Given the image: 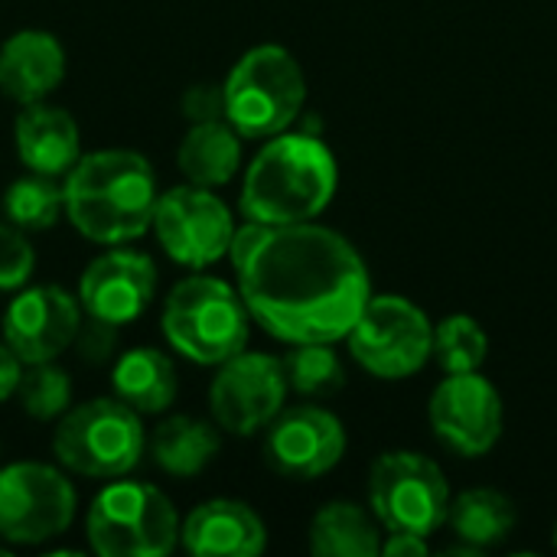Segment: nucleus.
<instances>
[{
    "label": "nucleus",
    "mask_w": 557,
    "mask_h": 557,
    "mask_svg": "<svg viewBox=\"0 0 557 557\" xmlns=\"http://www.w3.org/2000/svg\"><path fill=\"white\" fill-rule=\"evenodd\" d=\"M228 258L251 320L290 346L346 339L372 297L356 245L313 222H245Z\"/></svg>",
    "instance_id": "1"
},
{
    "label": "nucleus",
    "mask_w": 557,
    "mask_h": 557,
    "mask_svg": "<svg viewBox=\"0 0 557 557\" xmlns=\"http://www.w3.org/2000/svg\"><path fill=\"white\" fill-rule=\"evenodd\" d=\"M65 215L98 245H124L153 228L157 176L137 150H95L65 173Z\"/></svg>",
    "instance_id": "2"
},
{
    "label": "nucleus",
    "mask_w": 557,
    "mask_h": 557,
    "mask_svg": "<svg viewBox=\"0 0 557 557\" xmlns=\"http://www.w3.org/2000/svg\"><path fill=\"white\" fill-rule=\"evenodd\" d=\"M336 193V160L313 134H277L251 160L242 186V215L261 225L313 222Z\"/></svg>",
    "instance_id": "3"
},
{
    "label": "nucleus",
    "mask_w": 557,
    "mask_h": 557,
    "mask_svg": "<svg viewBox=\"0 0 557 557\" xmlns=\"http://www.w3.org/2000/svg\"><path fill=\"white\" fill-rule=\"evenodd\" d=\"M160 323L166 343L199 366H222L238 356L251 333V313L242 294L209 274L183 277L170 290Z\"/></svg>",
    "instance_id": "4"
},
{
    "label": "nucleus",
    "mask_w": 557,
    "mask_h": 557,
    "mask_svg": "<svg viewBox=\"0 0 557 557\" xmlns=\"http://www.w3.org/2000/svg\"><path fill=\"white\" fill-rule=\"evenodd\" d=\"M307 78L284 46L248 49L225 78V121L248 140L284 134L304 111Z\"/></svg>",
    "instance_id": "5"
},
{
    "label": "nucleus",
    "mask_w": 557,
    "mask_h": 557,
    "mask_svg": "<svg viewBox=\"0 0 557 557\" xmlns=\"http://www.w3.org/2000/svg\"><path fill=\"white\" fill-rule=\"evenodd\" d=\"M147 447L140 414L121 398H91L69 408L52 434L55 460L78 476L117 480L127 476Z\"/></svg>",
    "instance_id": "6"
},
{
    "label": "nucleus",
    "mask_w": 557,
    "mask_h": 557,
    "mask_svg": "<svg viewBox=\"0 0 557 557\" xmlns=\"http://www.w3.org/2000/svg\"><path fill=\"white\" fill-rule=\"evenodd\" d=\"M85 535L101 557H166L180 542V519L157 486L111 483L95 496Z\"/></svg>",
    "instance_id": "7"
},
{
    "label": "nucleus",
    "mask_w": 557,
    "mask_h": 557,
    "mask_svg": "<svg viewBox=\"0 0 557 557\" xmlns=\"http://www.w3.org/2000/svg\"><path fill=\"white\" fill-rule=\"evenodd\" d=\"M369 509L388 532L434 535L447 525L450 486L444 470L414 450H388L369 473Z\"/></svg>",
    "instance_id": "8"
},
{
    "label": "nucleus",
    "mask_w": 557,
    "mask_h": 557,
    "mask_svg": "<svg viewBox=\"0 0 557 557\" xmlns=\"http://www.w3.org/2000/svg\"><path fill=\"white\" fill-rule=\"evenodd\" d=\"M346 339L352 359L385 382L421 372L434 352L431 320L418 304L398 294H372Z\"/></svg>",
    "instance_id": "9"
},
{
    "label": "nucleus",
    "mask_w": 557,
    "mask_h": 557,
    "mask_svg": "<svg viewBox=\"0 0 557 557\" xmlns=\"http://www.w3.org/2000/svg\"><path fill=\"white\" fill-rule=\"evenodd\" d=\"M75 486L49 463L0 467V539L7 545H42L75 519Z\"/></svg>",
    "instance_id": "10"
},
{
    "label": "nucleus",
    "mask_w": 557,
    "mask_h": 557,
    "mask_svg": "<svg viewBox=\"0 0 557 557\" xmlns=\"http://www.w3.org/2000/svg\"><path fill=\"white\" fill-rule=\"evenodd\" d=\"M153 232L163 251L189 268L202 271L228 255L235 222L228 206L209 193V186H173L170 193H160L157 212H153Z\"/></svg>",
    "instance_id": "11"
},
{
    "label": "nucleus",
    "mask_w": 557,
    "mask_h": 557,
    "mask_svg": "<svg viewBox=\"0 0 557 557\" xmlns=\"http://www.w3.org/2000/svg\"><path fill=\"white\" fill-rule=\"evenodd\" d=\"M287 388L281 359L242 349L219 366V375L209 385L212 421L238 437L258 434L284 411Z\"/></svg>",
    "instance_id": "12"
},
{
    "label": "nucleus",
    "mask_w": 557,
    "mask_h": 557,
    "mask_svg": "<svg viewBox=\"0 0 557 557\" xmlns=\"http://www.w3.org/2000/svg\"><path fill=\"white\" fill-rule=\"evenodd\" d=\"M428 421L454 454L483 457L499 444L503 398L480 372L447 375L428 401Z\"/></svg>",
    "instance_id": "13"
},
{
    "label": "nucleus",
    "mask_w": 557,
    "mask_h": 557,
    "mask_svg": "<svg viewBox=\"0 0 557 557\" xmlns=\"http://www.w3.org/2000/svg\"><path fill=\"white\" fill-rule=\"evenodd\" d=\"M157 290V264L144 251L134 248H111L98 255L82 281H78V304L91 323L104 330L127 326L147 313Z\"/></svg>",
    "instance_id": "14"
},
{
    "label": "nucleus",
    "mask_w": 557,
    "mask_h": 557,
    "mask_svg": "<svg viewBox=\"0 0 557 557\" xmlns=\"http://www.w3.org/2000/svg\"><path fill=\"white\" fill-rule=\"evenodd\" d=\"M82 330V304L59 284L20 290L3 313V343L23 366L59 359Z\"/></svg>",
    "instance_id": "15"
},
{
    "label": "nucleus",
    "mask_w": 557,
    "mask_h": 557,
    "mask_svg": "<svg viewBox=\"0 0 557 557\" xmlns=\"http://www.w3.org/2000/svg\"><path fill=\"white\" fill-rule=\"evenodd\" d=\"M346 454V428L343 421L317 405H300L281 411L268 424L264 457L274 473L287 480H317L330 473Z\"/></svg>",
    "instance_id": "16"
},
{
    "label": "nucleus",
    "mask_w": 557,
    "mask_h": 557,
    "mask_svg": "<svg viewBox=\"0 0 557 557\" xmlns=\"http://www.w3.org/2000/svg\"><path fill=\"white\" fill-rule=\"evenodd\" d=\"M180 542L196 557H258L268 545L264 522L238 499H209L180 525Z\"/></svg>",
    "instance_id": "17"
},
{
    "label": "nucleus",
    "mask_w": 557,
    "mask_h": 557,
    "mask_svg": "<svg viewBox=\"0 0 557 557\" xmlns=\"http://www.w3.org/2000/svg\"><path fill=\"white\" fill-rule=\"evenodd\" d=\"M16 157L29 173L65 176L82 160V134L75 117L65 108H52L46 101L23 104L13 124Z\"/></svg>",
    "instance_id": "18"
},
{
    "label": "nucleus",
    "mask_w": 557,
    "mask_h": 557,
    "mask_svg": "<svg viewBox=\"0 0 557 557\" xmlns=\"http://www.w3.org/2000/svg\"><path fill=\"white\" fill-rule=\"evenodd\" d=\"M65 78V49L46 29H20L0 46V91L20 104L46 101Z\"/></svg>",
    "instance_id": "19"
},
{
    "label": "nucleus",
    "mask_w": 557,
    "mask_h": 557,
    "mask_svg": "<svg viewBox=\"0 0 557 557\" xmlns=\"http://www.w3.org/2000/svg\"><path fill=\"white\" fill-rule=\"evenodd\" d=\"M114 398L131 405L137 414H160L176 401L180 382L170 356L150 346L127 349L111 372Z\"/></svg>",
    "instance_id": "20"
},
{
    "label": "nucleus",
    "mask_w": 557,
    "mask_h": 557,
    "mask_svg": "<svg viewBox=\"0 0 557 557\" xmlns=\"http://www.w3.org/2000/svg\"><path fill=\"white\" fill-rule=\"evenodd\" d=\"M176 163L196 186H225L242 166V134L228 121L193 124L180 140Z\"/></svg>",
    "instance_id": "21"
},
{
    "label": "nucleus",
    "mask_w": 557,
    "mask_h": 557,
    "mask_svg": "<svg viewBox=\"0 0 557 557\" xmlns=\"http://www.w3.org/2000/svg\"><path fill=\"white\" fill-rule=\"evenodd\" d=\"M219 431L209 421L189 418V414H173L163 424H157L150 454L157 467L170 476L189 480L199 476L215 457H219Z\"/></svg>",
    "instance_id": "22"
},
{
    "label": "nucleus",
    "mask_w": 557,
    "mask_h": 557,
    "mask_svg": "<svg viewBox=\"0 0 557 557\" xmlns=\"http://www.w3.org/2000/svg\"><path fill=\"white\" fill-rule=\"evenodd\" d=\"M519 522L516 503L499 490H463L450 499L447 525L454 535L473 548H496L503 545Z\"/></svg>",
    "instance_id": "23"
},
{
    "label": "nucleus",
    "mask_w": 557,
    "mask_h": 557,
    "mask_svg": "<svg viewBox=\"0 0 557 557\" xmlns=\"http://www.w3.org/2000/svg\"><path fill=\"white\" fill-rule=\"evenodd\" d=\"M310 552L317 557H375L382 539L362 506L330 503L310 522Z\"/></svg>",
    "instance_id": "24"
},
{
    "label": "nucleus",
    "mask_w": 557,
    "mask_h": 557,
    "mask_svg": "<svg viewBox=\"0 0 557 557\" xmlns=\"http://www.w3.org/2000/svg\"><path fill=\"white\" fill-rule=\"evenodd\" d=\"M65 212V189L55 176L29 173L7 186L3 193V215L23 232H46Z\"/></svg>",
    "instance_id": "25"
},
{
    "label": "nucleus",
    "mask_w": 557,
    "mask_h": 557,
    "mask_svg": "<svg viewBox=\"0 0 557 557\" xmlns=\"http://www.w3.org/2000/svg\"><path fill=\"white\" fill-rule=\"evenodd\" d=\"M330 346L333 343H294V349L281 359L287 385L297 395L326 398L346 385V369Z\"/></svg>",
    "instance_id": "26"
},
{
    "label": "nucleus",
    "mask_w": 557,
    "mask_h": 557,
    "mask_svg": "<svg viewBox=\"0 0 557 557\" xmlns=\"http://www.w3.org/2000/svg\"><path fill=\"white\" fill-rule=\"evenodd\" d=\"M490 352V339L486 330L467 317V313H454L447 320H441L434 326V359L447 375H463V372H480Z\"/></svg>",
    "instance_id": "27"
},
{
    "label": "nucleus",
    "mask_w": 557,
    "mask_h": 557,
    "mask_svg": "<svg viewBox=\"0 0 557 557\" xmlns=\"http://www.w3.org/2000/svg\"><path fill=\"white\" fill-rule=\"evenodd\" d=\"M16 398H20L23 411L36 421L62 418L72 405V379L55 362L29 366V372H23V379H20Z\"/></svg>",
    "instance_id": "28"
},
{
    "label": "nucleus",
    "mask_w": 557,
    "mask_h": 557,
    "mask_svg": "<svg viewBox=\"0 0 557 557\" xmlns=\"http://www.w3.org/2000/svg\"><path fill=\"white\" fill-rule=\"evenodd\" d=\"M36 268V251L26 242L23 228L0 222V290H20Z\"/></svg>",
    "instance_id": "29"
},
{
    "label": "nucleus",
    "mask_w": 557,
    "mask_h": 557,
    "mask_svg": "<svg viewBox=\"0 0 557 557\" xmlns=\"http://www.w3.org/2000/svg\"><path fill=\"white\" fill-rule=\"evenodd\" d=\"M180 108H183V117L193 124L225 121V85H215V82L189 85L180 98Z\"/></svg>",
    "instance_id": "30"
},
{
    "label": "nucleus",
    "mask_w": 557,
    "mask_h": 557,
    "mask_svg": "<svg viewBox=\"0 0 557 557\" xmlns=\"http://www.w3.org/2000/svg\"><path fill=\"white\" fill-rule=\"evenodd\" d=\"M20 379H23V362L16 359V352L7 343H0V405L16 395Z\"/></svg>",
    "instance_id": "31"
},
{
    "label": "nucleus",
    "mask_w": 557,
    "mask_h": 557,
    "mask_svg": "<svg viewBox=\"0 0 557 557\" xmlns=\"http://www.w3.org/2000/svg\"><path fill=\"white\" fill-rule=\"evenodd\" d=\"M382 555H428V539L424 535H411V532H388V542H382Z\"/></svg>",
    "instance_id": "32"
},
{
    "label": "nucleus",
    "mask_w": 557,
    "mask_h": 557,
    "mask_svg": "<svg viewBox=\"0 0 557 557\" xmlns=\"http://www.w3.org/2000/svg\"><path fill=\"white\" fill-rule=\"evenodd\" d=\"M0 557H7V548H0Z\"/></svg>",
    "instance_id": "33"
},
{
    "label": "nucleus",
    "mask_w": 557,
    "mask_h": 557,
    "mask_svg": "<svg viewBox=\"0 0 557 557\" xmlns=\"http://www.w3.org/2000/svg\"><path fill=\"white\" fill-rule=\"evenodd\" d=\"M555 548H557V525H555Z\"/></svg>",
    "instance_id": "34"
},
{
    "label": "nucleus",
    "mask_w": 557,
    "mask_h": 557,
    "mask_svg": "<svg viewBox=\"0 0 557 557\" xmlns=\"http://www.w3.org/2000/svg\"><path fill=\"white\" fill-rule=\"evenodd\" d=\"M0 450H3V444H0Z\"/></svg>",
    "instance_id": "35"
}]
</instances>
